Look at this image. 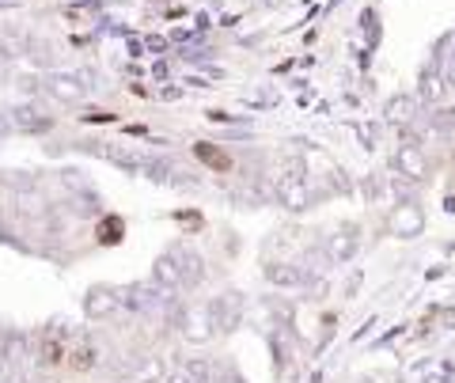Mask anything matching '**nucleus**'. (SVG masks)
Segmentation results:
<instances>
[{
	"label": "nucleus",
	"instance_id": "nucleus-1",
	"mask_svg": "<svg viewBox=\"0 0 455 383\" xmlns=\"http://www.w3.org/2000/svg\"><path fill=\"white\" fill-rule=\"evenodd\" d=\"M274 197H277V205L289 209V212L311 209L315 194H311V187H307V167H304V160H296V156H292V160H284L281 175L274 179Z\"/></svg>",
	"mask_w": 455,
	"mask_h": 383
},
{
	"label": "nucleus",
	"instance_id": "nucleus-2",
	"mask_svg": "<svg viewBox=\"0 0 455 383\" xmlns=\"http://www.w3.org/2000/svg\"><path fill=\"white\" fill-rule=\"evenodd\" d=\"M175 326H179L182 342H190V346H209L212 338L220 334V319H217V307H212V304L182 307L175 315Z\"/></svg>",
	"mask_w": 455,
	"mask_h": 383
},
{
	"label": "nucleus",
	"instance_id": "nucleus-3",
	"mask_svg": "<svg viewBox=\"0 0 455 383\" xmlns=\"http://www.w3.org/2000/svg\"><path fill=\"white\" fill-rule=\"evenodd\" d=\"M46 95L53 99V103H61V107H80L84 99H88L92 92V84L88 76H80V73H46Z\"/></svg>",
	"mask_w": 455,
	"mask_h": 383
},
{
	"label": "nucleus",
	"instance_id": "nucleus-4",
	"mask_svg": "<svg viewBox=\"0 0 455 383\" xmlns=\"http://www.w3.org/2000/svg\"><path fill=\"white\" fill-rule=\"evenodd\" d=\"M122 300H125V307L130 311H160V307H167V304H175V296H171V289H164V285H156V281H137V285H125L122 289Z\"/></svg>",
	"mask_w": 455,
	"mask_h": 383
},
{
	"label": "nucleus",
	"instance_id": "nucleus-5",
	"mask_svg": "<svg viewBox=\"0 0 455 383\" xmlns=\"http://www.w3.org/2000/svg\"><path fill=\"white\" fill-rule=\"evenodd\" d=\"M323 251H326V259H331L334 266H349L353 259H357V251H361V224H338V228L326 235V243H323Z\"/></svg>",
	"mask_w": 455,
	"mask_h": 383
},
{
	"label": "nucleus",
	"instance_id": "nucleus-6",
	"mask_svg": "<svg viewBox=\"0 0 455 383\" xmlns=\"http://www.w3.org/2000/svg\"><path fill=\"white\" fill-rule=\"evenodd\" d=\"M387 232L395 239H418L425 232V209L414 202V197H403L387 217Z\"/></svg>",
	"mask_w": 455,
	"mask_h": 383
},
{
	"label": "nucleus",
	"instance_id": "nucleus-7",
	"mask_svg": "<svg viewBox=\"0 0 455 383\" xmlns=\"http://www.w3.org/2000/svg\"><path fill=\"white\" fill-rule=\"evenodd\" d=\"M395 175H403L410 182H425L429 179V156H425L421 140H403V145L395 148Z\"/></svg>",
	"mask_w": 455,
	"mask_h": 383
},
{
	"label": "nucleus",
	"instance_id": "nucleus-8",
	"mask_svg": "<svg viewBox=\"0 0 455 383\" xmlns=\"http://www.w3.org/2000/svg\"><path fill=\"white\" fill-rule=\"evenodd\" d=\"M80 148L99 156V160L114 164V167H122V172H130V175H145V156H140V152H130V148H122V145H110V140H88V145H80Z\"/></svg>",
	"mask_w": 455,
	"mask_h": 383
},
{
	"label": "nucleus",
	"instance_id": "nucleus-9",
	"mask_svg": "<svg viewBox=\"0 0 455 383\" xmlns=\"http://www.w3.org/2000/svg\"><path fill=\"white\" fill-rule=\"evenodd\" d=\"M145 179L164 182V187H182V190H197V179L190 172H182L179 164L160 160V156H145Z\"/></svg>",
	"mask_w": 455,
	"mask_h": 383
},
{
	"label": "nucleus",
	"instance_id": "nucleus-10",
	"mask_svg": "<svg viewBox=\"0 0 455 383\" xmlns=\"http://www.w3.org/2000/svg\"><path fill=\"white\" fill-rule=\"evenodd\" d=\"M118 307H125L122 289L95 285V289H88V296H84V311H88V319H110Z\"/></svg>",
	"mask_w": 455,
	"mask_h": 383
},
{
	"label": "nucleus",
	"instance_id": "nucleus-11",
	"mask_svg": "<svg viewBox=\"0 0 455 383\" xmlns=\"http://www.w3.org/2000/svg\"><path fill=\"white\" fill-rule=\"evenodd\" d=\"M171 254H175V262L182 269V289H197L205 281V259L197 254L194 247H171Z\"/></svg>",
	"mask_w": 455,
	"mask_h": 383
},
{
	"label": "nucleus",
	"instance_id": "nucleus-12",
	"mask_svg": "<svg viewBox=\"0 0 455 383\" xmlns=\"http://www.w3.org/2000/svg\"><path fill=\"white\" fill-rule=\"evenodd\" d=\"M12 122H16L20 133H46L53 125V118L42 107H35V103H16V107H12Z\"/></svg>",
	"mask_w": 455,
	"mask_h": 383
},
{
	"label": "nucleus",
	"instance_id": "nucleus-13",
	"mask_svg": "<svg viewBox=\"0 0 455 383\" xmlns=\"http://www.w3.org/2000/svg\"><path fill=\"white\" fill-rule=\"evenodd\" d=\"M266 281L277 289H304L307 274L300 269V262H269L266 266Z\"/></svg>",
	"mask_w": 455,
	"mask_h": 383
},
{
	"label": "nucleus",
	"instance_id": "nucleus-14",
	"mask_svg": "<svg viewBox=\"0 0 455 383\" xmlns=\"http://www.w3.org/2000/svg\"><path fill=\"white\" fill-rule=\"evenodd\" d=\"M152 281H156V285H164V289H171V292L182 289V269H179V262H175V254H171V251L152 262Z\"/></svg>",
	"mask_w": 455,
	"mask_h": 383
},
{
	"label": "nucleus",
	"instance_id": "nucleus-15",
	"mask_svg": "<svg viewBox=\"0 0 455 383\" xmlns=\"http://www.w3.org/2000/svg\"><path fill=\"white\" fill-rule=\"evenodd\" d=\"M444 95H448V80L436 73V68H425L421 73V88H418V99L425 107H440L444 103Z\"/></svg>",
	"mask_w": 455,
	"mask_h": 383
},
{
	"label": "nucleus",
	"instance_id": "nucleus-16",
	"mask_svg": "<svg viewBox=\"0 0 455 383\" xmlns=\"http://www.w3.org/2000/svg\"><path fill=\"white\" fill-rule=\"evenodd\" d=\"M0 349H4L8 368H20L27 357H31V338L27 334H8V338H0Z\"/></svg>",
	"mask_w": 455,
	"mask_h": 383
},
{
	"label": "nucleus",
	"instance_id": "nucleus-17",
	"mask_svg": "<svg viewBox=\"0 0 455 383\" xmlns=\"http://www.w3.org/2000/svg\"><path fill=\"white\" fill-rule=\"evenodd\" d=\"M414 99L410 95H395L391 103H387V122H395V125H414L418 122V115H414Z\"/></svg>",
	"mask_w": 455,
	"mask_h": 383
},
{
	"label": "nucleus",
	"instance_id": "nucleus-18",
	"mask_svg": "<svg viewBox=\"0 0 455 383\" xmlns=\"http://www.w3.org/2000/svg\"><path fill=\"white\" fill-rule=\"evenodd\" d=\"M212 307H217L220 331H235V323H239V296L228 292V296H220V300H212Z\"/></svg>",
	"mask_w": 455,
	"mask_h": 383
},
{
	"label": "nucleus",
	"instance_id": "nucleus-19",
	"mask_svg": "<svg viewBox=\"0 0 455 383\" xmlns=\"http://www.w3.org/2000/svg\"><path fill=\"white\" fill-rule=\"evenodd\" d=\"M133 383H164V364L160 357H145L140 368L133 372Z\"/></svg>",
	"mask_w": 455,
	"mask_h": 383
},
{
	"label": "nucleus",
	"instance_id": "nucleus-20",
	"mask_svg": "<svg viewBox=\"0 0 455 383\" xmlns=\"http://www.w3.org/2000/svg\"><path fill=\"white\" fill-rule=\"evenodd\" d=\"M421 383H451V364H421Z\"/></svg>",
	"mask_w": 455,
	"mask_h": 383
},
{
	"label": "nucleus",
	"instance_id": "nucleus-21",
	"mask_svg": "<svg viewBox=\"0 0 455 383\" xmlns=\"http://www.w3.org/2000/svg\"><path fill=\"white\" fill-rule=\"evenodd\" d=\"M76 368H95L99 364V346L95 342H84L80 349H76V361H73Z\"/></svg>",
	"mask_w": 455,
	"mask_h": 383
},
{
	"label": "nucleus",
	"instance_id": "nucleus-22",
	"mask_svg": "<svg viewBox=\"0 0 455 383\" xmlns=\"http://www.w3.org/2000/svg\"><path fill=\"white\" fill-rule=\"evenodd\" d=\"M433 122L440 125V133H455V110H436V115H433Z\"/></svg>",
	"mask_w": 455,
	"mask_h": 383
},
{
	"label": "nucleus",
	"instance_id": "nucleus-23",
	"mask_svg": "<svg viewBox=\"0 0 455 383\" xmlns=\"http://www.w3.org/2000/svg\"><path fill=\"white\" fill-rule=\"evenodd\" d=\"M187 372L194 376V383H212V379H209L212 372H209V364H205V361H194V364L187 368Z\"/></svg>",
	"mask_w": 455,
	"mask_h": 383
},
{
	"label": "nucleus",
	"instance_id": "nucleus-24",
	"mask_svg": "<svg viewBox=\"0 0 455 383\" xmlns=\"http://www.w3.org/2000/svg\"><path fill=\"white\" fill-rule=\"evenodd\" d=\"M16 130V122H12V110H0V137H8Z\"/></svg>",
	"mask_w": 455,
	"mask_h": 383
},
{
	"label": "nucleus",
	"instance_id": "nucleus-25",
	"mask_svg": "<svg viewBox=\"0 0 455 383\" xmlns=\"http://www.w3.org/2000/svg\"><path fill=\"white\" fill-rule=\"evenodd\" d=\"M164 383H194V376L187 372V368H182V372H167Z\"/></svg>",
	"mask_w": 455,
	"mask_h": 383
},
{
	"label": "nucleus",
	"instance_id": "nucleus-26",
	"mask_svg": "<svg viewBox=\"0 0 455 383\" xmlns=\"http://www.w3.org/2000/svg\"><path fill=\"white\" fill-rule=\"evenodd\" d=\"M0 383H23V376H12V379H0Z\"/></svg>",
	"mask_w": 455,
	"mask_h": 383
},
{
	"label": "nucleus",
	"instance_id": "nucleus-27",
	"mask_svg": "<svg viewBox=\"0 0 455 383\" xmlns=\"http://www.w3.org/2000/svg\"><path fill=\"white\" fill-rule=\"evenodd\" d=\"M281 383H300V379H296V376H284V379H281Z\"/></svg>",
	"mask_w": 455,
	"mask_h": 383
},
{
	"label": "nucleus",
	"instance_id": "nucleus-28",
	"mask_svg": "<svg viewBox=\"0 0 455 383\" xmlns=\"http://www.w3.org/2000/svg\"><path fill=\"white\" fill-rule=\"evenodd\" d=\"M0 368H8V361H4V349H0Z\"/></svg>",
	"mask_w": 455,
	"mask_h": 383
}]
</instances>
